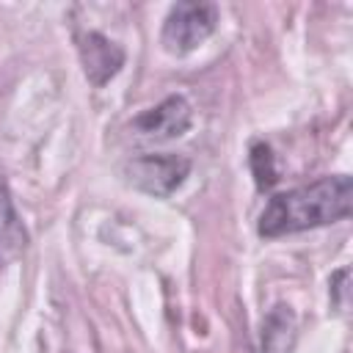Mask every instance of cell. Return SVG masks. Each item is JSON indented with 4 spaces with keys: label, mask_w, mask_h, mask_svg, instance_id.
<instances>
[{
    "label": "cell",
    "mask_w": 353,
    "mask_h": 353,
    "mask_svg": "<svg viewBox=\"0 0 353 353\" xmlns=\"http://www.w3.org/2000/svg\"><path fill=\"white\" fill-rule=\"evenodd\" d=\"M350 201H353V182L347 174L323 176L317 182L270 196L265 210L259 212L256 232L262 237H281V234L328 226L350 215Z\"/></svg>",
    "instance_id": "6da1fadb"
},
{
    "label": "cell",
    "mask_w": 353,
    "mask_h": 353,
    "mask_svg": "<svg viewBox=\"0 0 353 353\" xmlns=\"http://www.w3.org/2000/svg\"><path fill=\"white\" fill-rule=\"evenodd\" d=\"M218 25V6L212 3H176L163 22V44L168 52L185 55L204 44Z\"/></svg>",
    "instance_id": "7a4b0ae2"
},
{
    "label": "cell",
    "mask_w": 353,
    "mask_h": 353,
    "mask_svg": "<svg viewBox=\"0 0 353 353\" xmlns=\"http://www.w3.org/2000/svg\"><path fill=\"white\" fill-rule=\"evenodd\" d=\"M127 179L149 196H171L190 174V160L182 154H141L127 163Z\"/></svg>",
    "instance_id": "3957f363"
},
{
    "label": "cell",
    "mask_w": 353,
    "mask_h": 353,
    "mask_svg": "<svg viewBox=\"0 0 353 353\" xmlns=\"http://www.w3.org/2000/svg\"><path fill=\"white\" fill-rule=\"evenodd\" d=\"M190 121H193V110H190L188 99L179 94H171L163 102H157L154 108L135 116L132 130L149 141H171V138H179L182 132H188Z\"/></svg>",
    "instance_id": "277c9868"
},
{
    "label": "cell",
    "mask_w": 353,
    "mask_h": 353,
    "mask_svg": "<svg viewBox=\"0 0 353 353\" xmlns=\"http://www.w3.org/2000/svg\"><path fill=\"white\" fill-rule=\"evenodd\" d=\"M80 58H83L85 77L94 85H105L121 69L124 50L119 44H113L110 39H105L102 33H88L80 41Z\"/></svg>",
    "instance_id": "5b68a950"
},
{
    "label": "cell",
    "mask_w": 353,
    "mask_h": 353,
    "mask_svg": "<svg viewBox=\"0 0 353 353\" xmlns=\"http://www.w3.org/2000/svg\"><path fill=\"white\" fill-rule=\"evenodd\" d=\"M298 336V320L295 312L284 303H276L265 320L259 334V353H292Z\"/></svg>",
    "instance_id": "8992f818"
},
{
    "label": "cell",
    "mask_w": 353,
    "mask_h": 353,
    "mask_svg": "<svg viewBox=\"0 0 353 353\" xmlns=\"http://www.w3.org/2000/svg\"><path fill=\"white\" fill-rule=\"evenodd\" d=\"M25 245H28V232L14 210L8 188L0 185V262L17 256Z\"/></svg>",
    "instance_id": "52a82bcc"
},
{
    "label": "cell",
    "mask_w": 353,
    "mask_h": 353,
    "mask_svg": "<svg viewBox=\"0 0 353 353\" xmlns=\"http://www.w3.org/2000/svg\"><path fill=\"white\" fill-rule=\"evenodd\" d=\"M251 171H254V179H256L259 188H270L279 179V171H276V163H273V154H270L268 143H254L251 146Z\"/></svg>",
    "instance_id": "ba28073f"
}]
</instances>
